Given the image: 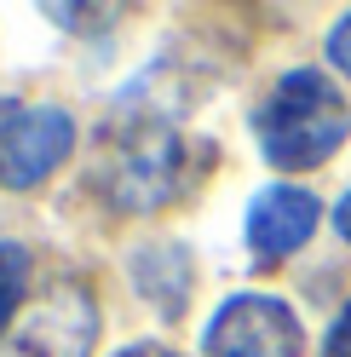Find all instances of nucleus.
Returning <instances> with one entry per match:
<instances>
[{"mask_svg":"<svg viewBox=\"0 0 351 357\" xmlns=\"http://www.w3.org/2000/svg\"><path fill=\"white\" fill-rule=\"evenodd\" d=\"M351 109L340 98V86L322 70H288L276 75L265 104L254 109V139L265 150V162L276 173H311L345 144Z\"/></svg>","mask_w":351,"mask_h":357,"instance_id":"f257e3e1","label":"nucleus"},{"mask_svg":"<svg viewBox=\"0 0 351 357\" xmlns=\"http://www.w3.org/2000/svg\"><path fill=\"white\" fill-rule=\"evenodd\" d=\"M305 328L276 294H231L202 328L208 357H299Z\"/></svg>","mask_w":351,"mask_h":357,"instance_id":"f03ea898","label":"nucleus"},{"mask_svg":"<svg viewBox=\"0 0 351 357\" xmlns=\"http://www.w3.org/2000/svg\"><path fill=\"white\" fill-rule=\"evenodd\" d=\"M75 155V116L63 104H17L0 121V185L35 190Z\"/></svg>","mask_w":351,"mask_h":357,"instance_id":"7ed1b4c3","label":"nucleus"},{"mask_svg":"<svg viewBox=\"0 0 351 357\" xmlns=\"http://www.w3.org/2000/svg\"><path fill=\"white\" fill-rule=\"evenodd\" d=\"M179 132L167 121H133L116 132V155L104 167V185L121 208H156L179 190Z\"/></svg>","mask_w":351,"mask_h":357,"instance_id":"20e7f679","label":"nucleus"},{"mask_svg":"<svg viewBox=\"0 0 351 357\" xmlns=\"http://www.w3.org/2000/svg\"><path fill=\"white\" fill-rule=\"evenodd\" d=\"M98 346V294L81 277H63L35 305L29 328L17 334V357H93Z\"/></svg>","mask_w":351,"mask_h":357,"instance_id":"39448f33","label":"nucleus"},{"mask_svg":"<svg viewBox=\"0 0 351 357\" xmlns=\"http://www.w3.org/2000/svg\"><path fill=\"white\" fill-rule=\"evenodd\" d=\"M317 225H322V202L299 185H265L248 202V248H254L259 265H276V259L299 254L317 236Z\"/></svg>","mask_w":351,"mask_h":357,"instance_id":"423d86ee","label":"nucleus"},{"mask_svg":"<svg viewBox=\"0 0 351 357\" xmlns=\"http://www.w3.org/2000/svg\"><path fill=\"white\" fill-rule=\"evenodd\" d=\"M127 271H133V288L162 311V317H179V311L190 305L196 271H190V248L185 242H144V248H133Z\"/></svg>","mask_w":351,"mask_h":357,"instance_id":"0eeeda50","label":"nucleus"},{"mask_svg":"<svg viewBox=\"0 0 351 357\" xmlns=\"http://www.w3.org/2000/svg\"><path fill=\"white\" fill-rule=\"evenodd\" d=\"M29 277H35V254L24 248V242H0V334L12 328L17 305H24Z\"/></svg>","mask_w":351,"mask_h":357,"instance_id":"6e6552de","label":"nucleus"},{"mask_svg":"<svg viewBox=\"0 0 351 357\" xmlns=\"http://www.w3.org/2000/svg\"><path fill=\"white\" fill-rule=\"evenodd\" d=\"M328 63H334L340 75H351V12L328 29Z\"/></svg>","mask_w":351,"mask_h":357,"instance_id":"1a4fd4ad","label":"nucleus"},{"mask_svg":"<svg viewBox=\"0 0 351 357\" xmlns=\"http://www.w3.org/2000/svg\"><path fill=\"white\" fill-rule=\"evenodd\" d=\"M322 357H351V300H345V311L334 317V328L322 334Z\"/></svg>","mask_w":351,"mask_h":357,"instance_id":"9d476101","label":"nucleus"},{"mask_svg":"<svg viewBox=\"0 0 351 357\" xmlns=\"http://www.w3.org/2000/svg\"><path fill=\"white\" fill-rule=\"evenodd\" d=\"M116 357H179L173 346H162V340H139V346H121Z\"/></svg>","mask_w":351,"mask_h":357,"instance_id":"9b49d317","label":"nucleus"},{"mask_svg":"<svg viewBox=\"0 0 351 357\" xmlns=\"http://www.w3.org/2000/svg\"><path fill=\"white\" fill-rule=\"evenodd\" d=\"M334 231H340V236L351 242V190H345L340 202H334Z\"/></svg>","mask_w":351,"mask_h":357,"instance_id":"f8f14e48","label":"nucleus"}]
</instances>
